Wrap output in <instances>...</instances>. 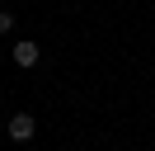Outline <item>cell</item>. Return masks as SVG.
<instances>
[{"label": "cell", "mask_w": 155, "mask_h": 151, "mask_svg": "<svg viewBox=\"0 0 155 151\" xmlns=\"http://www.w3.org/2000/svg\"><path fill=\"white\" fill-rule=\"evenodd\" d=\"M33 132H38L33 113H10V142H33Z\"/></svg>", "instance_id": "6da1fadb"}, {"label": "cell", "mask_w": 155, "mask_h": 151, "mask_svg": "<svg viewBox=\"0 0 155 151\" xmlns=\"http://www.w3.org/2000/svg\"><path fill=\"white\" fill-rule=\"evenodd\" d=\"M10 57H14V66H24V71H28V66H38V43H33V38H19V43L10 47Z\"/></svg>", "instance_id": "7a4b0ae2"}, {"label": "cell", "mask_w": 155, "mask_h": 151, "mask_svg": "<svg viewBox=\"0 0 155 151\" xmlns=\"http://www.w3.org/2000/svg\"><path fill=\"white\" fill-rule=\"evenodd\" d=\"M10 28H14V14H10V9H0V33H10Z\"/></svg>", "instance_id": "3957f363"}]
</instances>
